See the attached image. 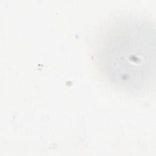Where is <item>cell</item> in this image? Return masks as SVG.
I'll use <instances>...</instances> for the list:
<instances>
[{"label":"cell","instance_id":"cell-1","mask_svg":"<svg viewBox=\"0 0 156 156\" xmlns=\"http://www.w3.org/2000/svg\"><path fill=\"white\" fill-rule=\"evenodd\" d=\"M154 23L136 15L113 20L99 34L96 60L104 76L126 91L146 88L155 77Z\"/></svg>","mask_w":156,"mask_h":156}]
</instances>
